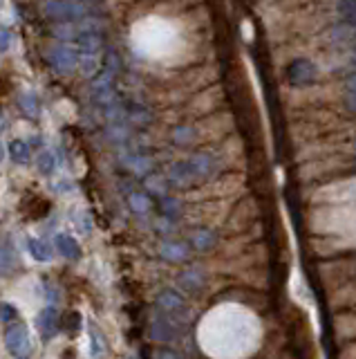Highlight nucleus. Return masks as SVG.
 I'll return each mask as SVG.
<instances>
[{
	"label": "nucleus",
	"instance_id": "f257e3e1",
	"mask_svg": "<svg viewBox=\"0 0 356 359\" xmlns=\"http://www.w3.org/2000/svg\"><path fill=\"white\" fill-rule=\"evenodd\" d=\"M79 70L85 77H92L101 70L103 66V38L101 31H94V34H85L79 41Z\"/></svg>",
	"mask_w": 356,
	"mask_h": 359
},
{
	"label": "nucleus",
	"instance_id": "f03ea898",
	"mask_svg": "<svg viewBox=\"0 0 356 359\" xmlns=\"http://www.w3.org/2000/svg\"><path fill=\"white\" fill-rule=\"evenodd\" d=\"M96 9H99L96 0H47L43 5V14L57 20H74L92 16Z\"/></svg>",
	"mask_w": 356,
	"mask_h": 359
},
{
	"label": "nucleus",
	"instance_id": "7ed1b4c3",
	"mask_svg": "<svg viewBox=\"0 0 356 359\" xmlns=\"http://www.w3.org/2000/svg\"><path fill=\"white\" fill-rule=\"evenodd\" d=\"M117 59L114 54H107L105 66L101 68L99 77L92 81V101L96 105H107L114 99V79H117Z\"/></svg>",
	"mask_w": 356,
	"mask_h": 359
},
{
	"label": "nucleus",
	"instance_id": "20e7f679",
	"mask_svg": "<svg viewBox=\"0 0 356 359\" xmlns=\"http://www.w3.org/2000/svg\"><path fill=\"white\" fill-rule=\"evenodd\" d=\"M94 31H101V23L94 16H85V18H74V20H61L59 25L52 27V34L61 38V41H79L85 34H94Z\"/></svg>",
	"mask_w": 356,
	"mask_h": 359
},
{
	"label": "nucleus",
	"instance_id": "39448f33",
	"mask_svg": "<svg viewBox=\"0 0 356 359\" xmlns=\"http://www.w3.org/2000/svg\"><path fill=\"white\" fill-rule=\"evenodd\" d=\"M47 59L59 75H72L79 68V45H70L68 41H61L59 45L50 50Z\"/></svg>",
	"mask_w": 356,
	"mask_h": 359
},
{
	"label": "nucleus",
	"instance_id": "423d86ee",
	"mask_svg": "<svg viewBox=\"0 0 356 359\" xmlns=\"http://www.w3.org/2000/svg\"><path fill=\"white\" fill-rule=\"evenodd\" d=\"M211 168H213V160H211V157L209 155H198V157H193L191 162L177 164L170 171V175L175 177L177 182H191V180H195V177L209 175Z\"/></svg>",
	"mask_w": 356,
	"mask_h": 359
},
{
	"label": "nucleus",
	"instance_id": "0eeeda50",
	"mask_svg": "<svg viewBox=\"0 0 356 359\" xmlns=\"http://www.w3.org/2000/svg\"><path fill=\"white\" fill-rule=\"evenodd\" d=\"M5 346L7 351L14 357H27L31 355V337L29 330L20 323H12L9 321L7 330H5Z\"/></svg>",
	"mask_w": 356,
	"mask_h": 359
},
{
	"label": "nucleus",
	"instance_id": "6e6552de",
	"mask_svg": "<svg viewBox=\"0 0 356 359\" xmlns=\"http://www.w3.org/2000/svg\"><path fill=\"white\" fill-rule=\"evenodd\" d=\"M287 79H289V83H294V86H311V83L318 79V70L311 61L298 59L289 66Z\"/></svg>",
	"mask_w": 356,
	"mask_h": 359
},
{
	"label": "nucleus",
	"instance_id": "1a4fd4ad",
	"mask_svg": "<svg viewBox=\"0 0 356 359\" xmlns=\"http://www.w3.org/2000/svg\"><path fill=\"white\" fill-rule=\"evenodd\" d=\"M36 328L43 339H52V337L59 332V312L54 310L52 305L36 316Z\"/></svg>",
	"mask_w": 356,
	"mask_h": 359
},
{
	"label": "nucleus",
	"instance_id": "9d476101",
	"mask_svg": "<svg viewBox=\"0 0 356 359\" xmlns=\"http://www.w3.org/2000/svg\"><path fill=\"white\" fill-rule=\"evenodd\" d=\"M16 249L7 238L0 240V277H9L16 270Z\"/></svg>",
	"mask_w": 356,
	"mask_h": 359
},
{
	"label": "nucleus",
	"instance_id": "9b49d317",
	"mask_svg": "<svg viewBox=\"0 0 356 359\" xmlns=\"http://www.w3.org/2000/svg\"><path fill=\"white\" fill-rule=\"evenodd\" d=\"M57 249H59V254H63V256L70 258V261H77L81 256L79 242L74 240L72 236H66V234H59L57 236Z\"/></svg>",
	"mask_w": 356,
	"mask_h": 359
},
{
	"label": "nucleus",
	"instance_id": "f8f14e48",
	"mask_svg": "<svg viewBox=\"0 0 356 359\" xmlns=\"http://www.w3.org/2000/svg\"><path fill=\"white\" fill-rule=\"evenodd\" d=\"M27 249H29L31 258L38 261V263H47V261H52V247L47 245L45 240H40V238H29V240H27Z\"/></svg>",
	"mask_w": 356,
	"mask_h": 359
},
{
	"label": "nucleus",
	"instance_id": "ddd939ff",
	"mask_svg": "<svg viewBox=\"0 0 356 359\" xmlns=\"http://www.w3.org/2000/svg\"><path fill=\"white\" fill-rule=\"evenodd\" d=\"M9 155H12V160L18 162V164H27L29 157H31V149L29 144L23 142V140H14L9 144Z\"/></svg>",
	"mask_w": 356,
	"mask_h": 359
},
{
	"label": "nucleus",
	"instance_id": "4468645a",
	"mask_svg": "<svg viewBox=\"0 0 356 359\" xmlns=\"http://www.w3.org/2000/svg\"><path fill=\"white\" fill-rule=\"evenodd\" d=\"M339 12L345 18V23L350 25V29L356 34V0H341Z\"/></svg>",
	"mask_w": 356,
	"mask_h": 359
},
{
	"label": "nucleus",
	"instance_id": "2eb2a0df",
	"mask_svg": "<svg viewBox=\"0 0 356 359\" xmlns=\"http://www.w3.org/2000/svg\"><path fill=\"white\" fill-rule=\"evenodd\" d=\"M159 305H161L164 310H175V312H177V310L184 308V301H181L179 294H175L172 290H168V292H164V294L159 297Z\"/></svg>",
	"mask_w": 356,
	"mask_h": 359
},
{
	"label": "nucleus",
	"instance_id": "dca6fc26",
	"mask_svg": "<svg viewBox=\"0 0 356 359\" xmlns=\"http://www.w3.org/2000/svg\"><path fill=\"white\" fill-rule=\"evenodd\" d=\"M20 108L27 115V117H36L38 115V101H36V94L34 92H25L20 97Z\"/></svg>",
	"mask_w": 356,
	"mask_h": 359
},
{
	"label": "nucleus",
	"instance_id": "f3484780",
	"mask_svg": "<svg viewBox=\"0 0 356 359\" xmlns=\"http://www.w3.org/2000/svg\"><path fill=\"white\" fill-rule=\"evenodd\" d=\"M54 168H57V160H54V153L52 151H43L38 155V171L43 175H50V173H54Z\"/></svg>",
	"mask_w": 356,
	"mask_h": 359
},
{
	"label": "nucleus",
	"instance_id": "a211bd4d",
	"mask_svg": "<svg viewBox=\"0 0 356 359\" xmlns=\"http://www.w3.org/2000/svg\"><path fill=\"white\" fill-rule=\"evenodd\" d=\"M90 339H92V355L94 357L103 355V337H99V332H96L94 325H90Z\"/></svg>",
	"mask_w": 356,
	"mask_h": 359
},
{
	"label": "nucleus",
	"instance_id": "6ab92c4d",
	"mask_svg": "<svg viewBox=\"0 0 356 359\" xmlns=\"http://www.w3.org/2000/svg\"><path fill=\"white\" fill-rule=\"evenodd\" d=\"M16 308L14 305H9V303H0V319H3L5 323H9V321H14L16 319Z\"/></svg>",
	"mask_w": 356,
	"mask_h": 359
},
{
	"label": "nucleus",
	"instance_id": "aec40b11",
	"mask_svg": "<svg viewBox=\"0 0 356 359\" xmlns=\"http://www.w3.org/2000/svg\"><path fill=\"white\" fill-rule=\"evenodd\" d=\"M213 234H209V231H200V234L193 238V242H195V245L200 247V249H207L209 245H213Z\"/></svg>",
	"mask_w": 356,
	"mask_h": 359
},
{
	"label": "nucleus",
	"instance_id": "412c9836",
	"mask_svg": "<svg viewBox=\"0 0 356 359\" xmlns=\"http://www.w3.org/2000/svg\"><path fill=\"white\" fill-rule=\"evenodd\" d=\"M164 251H172V254L166 256V258H172V261H181V258H184V254H186L184 247H179V245H166Z\"/></svg>",
	"mask_w": 356,
	"mask_h": 359
},
{
	"label": "nucleus",
	"instance_id": "4be33fe9",
	"mask_svg": "<svg viewBox=\"0 0 356 359\" xmlns=\"http://www.w3.org/2000/svg\"><path fill=\"white\" fill-rule=\"evenodd\" d=\"M9 45H12V34H9V29L0 27V52H7Z\"/></svg>",
	"mask_w": 356,
	"mask_h": 359
},
{
	"label": "nucleus",
	"instance_id": "5701e85b",
	"mask_svg": "<svg viewBox=\"0 0 356 359\" xmlns=\"http://www.w3.org/2000/svg\"><path fill=\"white\" fill-rule=\"evenodd\" d=\"M3 160H5V149H3V144H0V164H3Z\"/></svg>",
	"mask_w": 356,
	"mask_h": 359
},
{
	"label": "nucleus",
	"instance_id": "b1692460",
	"mask_svg": "<svg viewBox=\"0 0 356 359\" xmlns=\"http://www.w3.org/2000/svg\"><path fill=\"white\" fill-rule=\"evenodd\" d=\"M354 61H356V50H354Z\"/></svg>",
	"mask_w": 356,
	"mask_h": 359
}]
</instances>
